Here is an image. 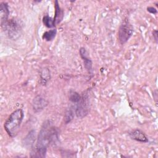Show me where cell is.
Returning <instances> with one entry per match:
<instances>
[{
  "label": "cell",
  "mask_w": 158,
  "mask_h": 158,
  "mask_svg": "<svg viewBox=\"0 0 158 158\" xmlns=\"http://www.w3.org/2000/svg\"><path fill=\"white\" fill-rule=\"evenodd\" d=\"M152 35H153V38L154 40L156 41V43H157V31L156 30H154L152 32Z\"/></svg>",
  "instance_id": "obj_16"
},
{
  "label": "cell",
  "mask_w": 158,
  "mask_h": 158,
  "mask_svg": "<svg viewBox=\"0 0 158 158\" xmlns=\"http://www.w3.org/2000/svg\"><path fill=\"white\" fill-rule=\"evenodd\" d=\"M77 103L75 114L77 117L83 118L88 114L89 110V100L88 94H83Z\"/></svg>",
  "instance_id": "obj_5"
},
{
  "label": "cell",
  "mask_w": 158,
  "mask_h": 158,
  "mask_svg": "<svg viewBox=\"0 0 158 158\" xmlns=\"http://www.w3.org/2000/svg\"><path fill=\"white\" fill-rule=\"evenodd\" d=\"M47 105V102L41 96H37L33 101V108L35 112H40Z\"/></svg>",
  "instance_id": "obj_9"
},
{
  "label": "cell",
  "mask_w": 158,
  "mask_h": 158,
  "mask_svg": "<svg viewBox=\"0 0 158 158\" xmlns=\"http://www.w3.org/2000/svg\"><path fill=\"white\" fill-rule=\"evenodd\" d=\"M57 33V30L56 29H52L49 31H47L44 32L43 35V38L47 41H52L56 35Z\"/></svg>",
  "instance_id": "obj_11"
},
{
  "label": "cell",
  "mask_w": 158,
  "mask_h": 158,
  "mask_svg": "<svg viewBox=\"0 0 158 158\" xmlns=\"http://www.w3.org/2000/svg\"><path fill=\"white\" fill-rule=\"evenodd\" d=\"M2 28H4L10 38L16 40L21 34L22 25L20 20L16 19H12L8 20L7 23Z\"/></svg>",
  "instance_id": "obj_3"
},
{
  "label": "cell",
  "mask_w": 158,
  "mask_h": 158,
  "mask_svg": "<svg viewBox=\"0 0 158 158\" xmlns=\"http://www.w3.org/2000/svg\"><path fill=\"white\" fill-rule=\"evenodd\" d=\"M147 10H148V12H149L150 13L153 14H155L157 13V10L153 7H148L147 8Z\"/></svg>",
  "instance_id": "obj_15"
},
{
  "label": "cell",
  "mask_w": 158,
  "mask_h": 158,
  "mask_svg": "<svg viewBox=\"0 0 158 158\" xmlns=\"http://www.w3.org/2000/svg\"><path fill=\"white\" fill-rule=\"evenodd\" d=\"M9 10L6 2H2L0 4V21L1 27H4L8 22Z\"/></svg>",
  "instance_id": "obj_6"
},
{
  "label": "cell",
  "mask_w": 158,
  "mask_h": 158,
  "mask_svg": "<svg viewBox=\"0 0 158 158\" xmlns=\"http://www.w3.org/2000/svg\"><path fill=\"white\" fill-rule=\"evenodd\" d=\"M81 96L75 91H72L69 95V100L74 103H77L81 99Z\"/></svg>",
  "instance_id": "obj_13"
},
{
  "label": "cell",
  "mask_w": 158,
  "mask_h": 158,
  "mask_svg": "<svg viewBox=\"0 0 158 158\" xmlns=\"http://www.w3.org/2000/svg\"><path fill=\"white\" fill-rule=\"evenodd\" d=\"M73 118V112L71 109L68 110L65 115V122L66 123L70 122Z\"/></svg>",
  "instance_id": "obj_14"
},
{
  "label": "cell",
  "mask_w": 158,
  "mask_h": 158,
  "mask_svg": "<svg viewBox=\"0 0 158 158\" xmlns=\"http://www.w3.org/2000/svg\"><path fill=\"white\" fill-rule=\"evenodd\" d=\"M43 24L48 28H52L55 27V22L54 19H52L51 17L48 15H44L43 18Z\"/></svg>",
  "instance_id": "obj_12"
},
{
  "label": "cell",
  "mask_w": 158,
  "mask_h": 158,
  "mask_svg": "<svg viewBox=\"0 0 158 158\" xmlns=\"http://www.w3.org/2000/svg\"><path fill=\"white\" fill-rule=\"evenodd\" d=\"M55 5V16L54 17V21L55 22V24H58L60 22L63 18V12L62 10L60 9V7L59 5L58 1H55L54 2Z\"/></svg>",
  "instance_id": "obj_10"
},
{
  "label": "cell",
  "mask_w": 158,
  "mask_h": 158,
  "mask_svg": "<svg viewBox=\"0 0 158 158\" xmlns=\"http://www.w3.org/2000/svg\"><path fill=\"white\" fill-rule=\"evenodd\" d=\"M55 129L49 120L45 121L40 131L37 142L32 157H44L46 154L47 148L55 136Z\"/></svg>",
  "instance_id": "obj_1"
},
{
  "label": "cell",
  "mask_w": 158,
  "mask_h": 158,
  "mask_svg": "<svg viewBox=\"0 0 158 158\" xmlns=\"http://www.w3.org/2000/svg\"><path fill=\"white\" fill-rule=\"evenodd\" d=\"M23 117L24 113L21 109L14 110L9 116L4 123V127L9 136L14 138L17 135Z\"/></svg>",
  "instance_id": "obj_2"
},
{
  "label": "cell",
  "mask_w": 158,
  "mask_h": 158,
  "mask_svg": "<svg viewBox=\"0 0 158 158\" xmlns=\"http://www.w3.org/2000/svg\"><path fill=\"white\" fill-rule=\"evenodd\" d=\"M130 137L134 140H136L137 141L141 142V143H147L148 142V139L145 135V134L141 131L140 130H134L130 132L129 133Z\"/></svg>",
  "instance_id": "obj_8"
},
{
  "label": "cell",
  "mask_w": 158,
  "mask_h": 158,
  "mask_svg": "<svg viewBox=\"0 0 158 158\" xmlns=\"http://www.w3.org/2000/svg\"><path fill=\"white\" fill-rule=\"evenodd\" d=\"M133 28L128 22L125 21L120 27L118 31V38L119 42L123 44L132 36L133 33Z\"/></svg>",
  "instance_id": "obj_4"
},
{
  "label": "cell",
  "mask_w": 158,
  "mask_h": 158,
  "mask_svg": "<svg viewBox=\"0 0 158 158\" xmlns=\"http://www.w3.org/2000/svg\"><path fill=\"white\" fill-rule=\"evenodd\" d=\"M80 54L81 57L83 60L84 65H85L86 69L89 72H91L92 71L93 63H92L91 59L89 57V54H88V51L86 50V49L85 48H81L80 49Z\"/></svg>",
  "instance_id": "obj_7"
}]
</instances>
